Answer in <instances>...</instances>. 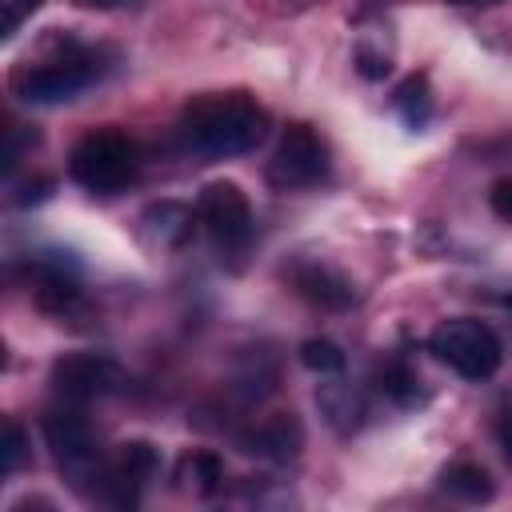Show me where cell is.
I'll list each match as a JSON object with an SVG mask.
<instances>
[{
    "label": "cell",
    "mask_w": 512,
    "mask_h": 512,
    "mask_svg": "<svg viewBox=\"0 0 512 512\" xmlns=\"http://www.w3.org/2000/svg\"><path fill=\"white\" fill-rule=\"evenodd\" d=\"M80 4H88V8H116L120 0H80Z\"/></svg>",
    "instance_id": "cell-24"
},
{
    "label": "cell",
    "mask_w": 512,
    "mask_h": 512,
    "mask_svg": "<svg viewBox=\"0 0 512 512\" xmlns=\"http://www.w3.org/2000/svg\"><path fill=\"white\" fill-rule=\"evenodd\" d=\"M48 384L60 400L68 404H88V400H104L128 388V372L120 360H112L108 352H68L60 360H52Z\"/></svg>",
    "instance_id": "cell-7"
},
{
    "label": "cell",
    "mask_w": 512,
    "mask_h": 512,
    "mask_svg": "<svg viewBox=\"0 0 512 512\" xmlns=\"http://www.w3.org/2000/svg\"><path fill=\"white\" fill-rule=\"evenodd\" d=\"M288 284H292V292H296L304 304L324 308V312H344V308H352V300H356L352 280H348L344 272L328 268V264H316V260L296 264V268L288 272Z\"/></svg>",
    "instance_id": "cell-12"
},
{
    "label": "cell",
    "mask_w": 512,
    "mask_h": 512,
    "mask_svg": "<svg viewBox=\"0 0 512 512\" xmlns=\"http://www.w3.org/2000/svg\"><path fill=\"white\" fill-rule=\"evenodd\" d=\"M68 176L96 196L124 192L140 176V148L120 128H92L72 144Z\"/></svg>",
    "instance_id": "cell-3"
},
{
    "label": "cell",
    "mask_w": 512,
    "mask_h": 512,
    "mask_svg": "<svg viewBox=\"0 0 512 512\" xmlns=\"http://www.w3.org/2000/svg\"><path fill=\"white\" fill-rule=\"evenodd\" d=\"M428 352L444 368H452L456 376L476 380V384L496 376V368L504 360L500 336L484 320H476V316H452V320L436 324L432 336H428Z\"/></svg>",
    "instance_id": "cell-5"
},
{
    "label": "cell",
    "mask_w": 512,
    "mask_h": 512,
    "mask_svg": "<svg viewBox=\"0 0 512 512\" xmlns=\"http://www.w3.org/2000/svg\"><path fill=\"white\" fill-rule=\"evenodd\" d=\"M376 384H380V392H384V396H392V400H396V404H404V408H408V404H416V400L424 396V392H420V380H416L404 364H384V368L376 372Z\"/></svg>",
    "instance_id": "cell-19"
},
{
    "label": "cell",
    "mask_w": 512,
    "mask_h": 512,
    "mask_svg": "<svg viewBox=\"0 0 512 512\" xmlns=\"http://www.w3.org/2000/svg\"><path fill=\"white\" fill-rule=\"evenodd\" d=\"M40 432H44V444L60 468V476L84 492V496H96L100 488V472H104V456L96 448V436H92V424L88 416L72 404V408H48L44 420H40Z\"/></svg>",
    "instance_id": "cell-4"
},
{
    "label": "cell",
    "mask_w": 512,
    "mask_h": 512,
    "mask_svg": "<svg viewBox=\"0 0 512 512\" xmlns=\"http://www.w3.org/2000/svg\"><path fill=\"white\" fill-rule=\"evenodd\" d=\"M24 456H28V436H24V428H20L16 420H8V424H4V444H0L4 476H16L20 464H24Z\"/></svg>",
    "instance_id": "cell-20"
},
{
    "label": "cell",
    "mask_w": 512,
    "mask_h": 512,
    "mask_svg": "<svg viewBox=\"0 0 512 512\" xmlns=\"http://www.w3.org/2000/svg\"><path fill=\"white\" fill-rule=\"evenodd\" d=\"M300 364H304L308 372H316V376H340L344 364H348V356L340 352L336 340H328V336H312V340L300 344Z\"/></svg>",
    "instance_id": "cell-18"
},
{
    "label": "cell",
    "mask_w": 512,
    "mask_h": 512,
    "mask_svg": "<svg viewBox=\"0 0 512 512\" xmlns=\"http://www.w3.org/2000/svg\"><path fill=\"white\" fill-rule=\"evenodd\" d=\"M44 0H4V36H16V28L24 24V16H32Z\"/></svg>",
    "instance_id": "cell-22"
},
{
    "label": "cell",
    "mask_w": 512,
    "mask_h": 512,
    "mask_svg": "<svg viewBox=\"0 0 512 512\" xmlns=\"http://www.w3.org/2000/svg\"><path fill=\"white\" fill-rule=\"evenodd\" d=\"M488 204H492V212H496L504 224H512V176H500V180L488 188Z\"/></svg>",
    "instance_id": "cell-21"
},
{
    "label": "cell",
    "mask_w": 512,
    "mask_h": 512,
    "mask_svg": "<svg viewBox=\"0 0 512 512\" xmlns=\"http://www.w3.org/2000/svg\"><path fill=\"white\" fill-rule=\"evenodd\" d=\"M236 444L248 456H260V460H272V464H288L304 448V424H300L296 412H276V416H264L260 424H252L248 432H240Z\"/></svg>",
    "instance_id": "cell-11"
},
{
    "label": "cell",
    "mask_w": 512,
    "mask_h": 512,
    "mask_svg": "<svg viewBox=\"0 0 512 512\" xmlns=\"http://www.w3.org/2000/svg\"><path fill=\"white\" fill-rule=\"evenodd\" d=\"M196 216L204 224V232L212 236L220 256H244L252 244V204L240 192V184L232 180H212L200 200H196Z\"/></svg>",
    "instance_id": "cell-6"
},
{
    "label": "cell",
    "mask_w": 512,
    "mask_h": 512,
    "mask_svg": "<svg viewBox=\"0 0 512 512\" xmlns=\"http://www.w3.org/2000/svg\"><path fill=\"white\" fill-rule=\"evenodd\" d=\"M28 292L44 312H64L80 300V268L64 252H44L28 264Z\"/></svg>",
    "instance_id": "cell-10"
},
{
    "label": "cell",
    "mask_w": 512,
    "mask_h": 512,
    "mask_svg": "<svg viewBox=\"0 0 512 512\" xmlns=\"http://www.w3.org/2000/svg\"><path fill=\"white\" fill-rule=\"evenodd\" d=\"M288 4H296V8H308V4H316V0H288Z\"/></svg>",
    "instance_id": "cell-26"
},
{
    "label": "cell",
    "mask_w": 512,
    "mask_h": 512,
    "mask_svg": "<svg viewBox=\"0 0 512 512\" xmlns=\"http://www.w3.org/2000/svg\"><path fill=\"white\" fill-rule=\"evenodd\" d=\"M448 4H500V0H448Z\"/></svg>",
    "instance_id": "cell-25"
},
{
    "label": "cell",
    "mask_w": 512,
    "mask_h": 512,
    "mask_svg": "<svg viewBox=\"0 0 512 512\" xmlns=\"http://www.w3.org/2000/svg\"><path fill=\"white\" fill-rule=\"evenodd\" d=\"M324 172H328V148L316 136V128L312 124H288L280 132V144H276L268 168H264V180L276 192H300V188L320 184Z\"/></svg>",
    "instance_id": "cell-8"
},
{
    "label": "cell",
    "mask_w": 512,
    "mask_h": 512,
    "mask_svg": "<svg viewBox=\"0 0 512 512\" xmlns=\"http://www.w3.org/2000/svg\"><path fill=\"white\" fill-rule=\"evenodd\" d=\"M196 224H200L196 208H188L180 200H160V204H148L140 212V236L152 248H184L192 240Z\"/></svg>",
    "instance_id": "cell-13"
},
{
    "label": "cell",
    "mask_w": 512,
    "mask_h": 512,
    "mask_svg": "<svg viewBox=\"0 0 512 512\" xmlns=\"http://www.w3.org/2000/svg\"><path fill=\"white\" fill-rule=\"evenodd\" d=\"M496 444H500V452H504V460H508V468H512V404L500 412V420H496Z\"/></svg>",
    "instance_id": "cell-23"
},
{
    "label": "cell",
    "mask_w": 512,
    "mask_h": 512,
    "mask_svg": "<svg viewBox=\"0 0 512 512\" xmlns=\"http://www.w3.org/2000/svg\"><path fill=\"white\" fill-rule=\"evenodd\" d=\"M180 136L208 160L244 156L268 136V112L248 92H208L184 104Z\"/></svg>",
    "instance_id": "cell-1"
},
{
    "label": "cell",
    "mask_w": 512,
    "mask_h": 512,
    "mask_svg": "<svg viewBox=\"0 0 512 512\" xmlns=\"http://www.w3.org/2000/svg\"><path fill=\"white\" fill-rule=\"evenodd\" d=\"M156 472H160L156 444H148V440H124L104 460L96 496L104 504H112V508H136L140 504V492L148 488V480H156Z\"/></svg>",
    "instance_id": "cell-9"
},
{
    "label": "cell",
    "mask_w": 512,
    "mask_h": 512,
    "mask_svg": "<svg viewBox=\"0 0 512 512\" xmlns=\"http://www.w3.org/2000/svg\"><path fill=\"white\" fill-rule=\"evenodd\" d=\"M392 104L400 112V120L408 128H424L428 116H432V92H428V80L424 76H404L392 92Z\"/></svg>",
    "instance_id": "cell-17"
},
{
    "label": "cell",
    "mask_w": 512,
    "mask_h": 512,
    "mask_svg": "<svg viewBox=\"0 0 512 512\" xmlns=\"http://www.w3.org/2000/svg\"><path fill=\"white\" fill-rule=\"evenodd\" d=\"M100 76V56L76 40H52V52L36 64L12 72V92L28 104H64L76 100Z\"/></svg>",
    "instance_id": "cell-2"
},
{
    "label": "cell",
    "mask_w": 512,
    "mask_h": 512,
    "mask_svg": "<svg viewBox=\"0 0 512 512\" xmlns=\"http://www.w3.org/2000/svg\"><path fill=\"white\" fill-rule=\"evenodd\" d=\"M440 488H444L452 500H460V504H488V500L496 496L492 476H488L480 464H472V460L448 464V468L440 472Z\"/></svg>",
    "instance_id": "cell-16"
},
{
    "label": "cell",
    "mask_w": 512,
    "mask_h": 512,
    "mask_svg": "<svg viewBox=\"0 0 512 512\" xmlns=\"http://www.w3.org/2000/svg\"><path fill=\"white\" fill-rule=\"evenodd\" d=\"M176 484L192 496H216L224 488V460L208 448H192L176 464Z\"/></svg>",
    "instance_id": "cell-15"
},
{
    "label": "cell",
    "mask_w": 512,
    "mask_h": 512,
    "mask_svg": "<svg viewBox=\"0 0 512 512\" xmlns=\"http://www.w3.org/2000/svg\"><path fill=\"white\" fill-rule=\"evenodd\" d=\"M316 404H320L324 420H328V424H332L340 436H352V432L364 424V416H368L364 396H360V392H356L348 380H340V376H328V384H320Z\"/></svg>",
    "instance_id": "cell-14"
}]
</instances>
